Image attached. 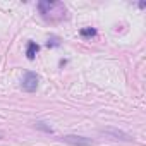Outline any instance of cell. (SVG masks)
<instances>
[{"mask_svg":"<svg viewBox=\"0 0 146 146\" xmlns=\"http://www.w3.org/2000/svg\"><path fill=\"white\" fill-rule=\"evenodd\" d=\"M62 139H64L65 143H69V144H74V146H90V144H91V141H90L88 137L74 136V134H67V136H64Z\"/></svg>","mask_w":146,"mask_h":146,"instance_id":"cell-4","label":"cell"},{"mask_svg":"<svg viewBox=\"0 0 146 146\" xmlns=\"http://www.w3.org/2000/svg\"><path fill=\"white\" fill-rule=\"evenodd\" d=\"M36 88H38V76L35 72H26L23 78V90L28 93H33L36 91Z\"/></svg>","mask_w":146,"mask_h":146,"instance_id":"cell-2","label":"cell"},{"mask_svg":"<svg viewBox=\"0 0 146 146\" xmlns=\"http://www.w3.org/2000/svg\"><path fill=\"white\" fill-rule=\"evenodd\" d=\"M35 127H36V129H41V131H45V132H52V127L46 125L45 122H35Z\"/></svg>","mask_w":146,"mask_h":146,"instance_id":"cell-7","label":"cell"},{"mask_svg":"<svg viewBox=\"0 0 146 146\" xmlns=\"http://www.w3.org/2000/svg\"><path fill=\"white\" fill-rule=\"evenodd\" d=\"M0 137H2V132H0Z\"/></svg>","mask_w":146,"mask_h":146,"instance_id":"cell-9","label":"cell"},{"mask_svg":"<svg viewBox=\"0 0 146 146\" xmlns=\"http://www.w3.org/2000/svg\"><path fill=\"white\" fill-rule=\"evenodd\" d=\"M79 35H81L83 38H91V36L96 35V29H95V28H83V29L79 31Z\"/></svg>","mask_w":146,"mask_h":146,"instance_id":"cell-6","label":"cell"},{"mask_svg":"<svg viewBox=\"0 0 146 146\" xmlns=\"http://www.w3.org/2000/svg\"><path fill=\"white\" fill-rule=\"evenodd\" d=\"M58 45H60V40H58L57 36H52V38L48 40V46L53 48V46H58Z\"/></svg>","mask_w":146,"mask_h":146,"instance_id":"cell-8","label":"cell"},{"mask_svg":"<svg viewBox=\"0 0 146 146\" xmlns=\"http://www.w3.org/2000/svg\"><path fill=\"white\" fill-rule=\"evenodd\" d=\"M40 14L46 21H60L65 17V5L62 2H55V0H41L38 4Z\"/></svg>","mask_w":146,"mask_h":146,"instance_id":"cell-1","label":"cell"},{"mask_svg":"<svg viewBox=\"0 0 146 146\" xmlns=\"http://www.w3.org/2000/svg\"><path fill=\"white\" fill-rule=\"evenodd\" d=\"M102 134H107L113 139H120V141H132V136L124 132V131H119V129H112V127H107V129H100Z\"/></svg>","mask_w":146,"mask_h":146,"instance_id":"cell-3","label":"cell"},{"mask_svg":"<svg viewBox=\"0 0 146 146\" xmlns=\"http://www.w3.org/2000/svg\"><path fill=\"white\" fill-rule=\"evenodd\" d=\"M38 50H40V45H38V43H35V41H29V43H28V50H26L28 58H29V60H33V58L36 57V53H38Z\"/></svg>","mask_w":146,"mask_h":146,"instance_id":"cell-5","label":"cell"}]
</instances>
